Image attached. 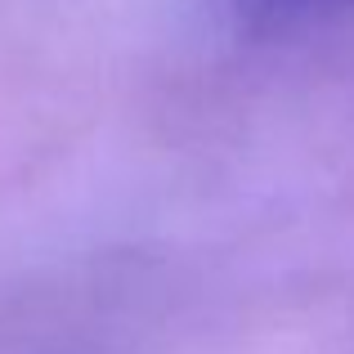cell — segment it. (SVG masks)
Segmentation results:
<instances>
[{"label": "cell", "mask_w": 354, "mask_h": 354, "mask_svg": "<svg viewBox=\"0 0 354 354\" xmlns=\"http://www.w3.org/2000/svg\"><path fill=\"white\" fill-rule=\"evenodd\" d=\"M314 9H354V0H238V14L256 27L292 23L301 14H314Z\"/></svg>", "instance_id": "6da1fadb"}]
</instances>
